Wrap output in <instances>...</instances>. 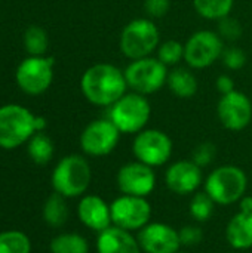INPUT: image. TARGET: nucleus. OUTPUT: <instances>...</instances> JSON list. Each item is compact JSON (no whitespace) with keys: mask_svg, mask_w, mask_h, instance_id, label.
I'll return each instance as SVG.
<instances>
[{"mask_svg":"<svg viewBox=\"0 0 252 253\" xmlns=\"http://www.w3.org/2000/svg\"><path fill=\"white\" fill-rule=\"evenodd\" d=\"M229 245L238 251H247L252 248V213H236L226 230Z\"/></svg>","mask_w":252,"mask_h":253,"instance_id":"6ab92c4d","label":"nucleus"},{"mask_svg":"<svg viewBox=\"0 0 252 253\" xmlns=\"http://www.w3.org/2000/svg\"><path fill=\"white\" fill-rule=\"evenodd\" d=\"M53 59L45 56H30L16 68V83L28 95L43 93L52 83Z\"/></svg>","mask_w":252,"mask_h":253,"instance_id":"f8f14e48","label":"nucleus"},{"mask_svg":"<svg viewBox=\"0 0 252 253\" xmlns=\"http://www.w3.org/2000/svg\"><path fill=\"white\" fill-rule=\"evenodd\" d=\"M221 59H223V64L230 68V70H239L245 65L247 62V55L242 49L236 47V46H232L229 49L224 47V52L221 55Z\"/></svg>","mask_w":252,"mask_h":253,"instance_id":"c85d7f7f","label":"nucleus"},{"mask_svg":"<svg viewBox=\"0 0 252 253\" xmlns=\"http://www.w3.org/2000/svg\"><path fill=\"white\" fill-rule=\"evenodd\" d=\"M120 130L110 119L91 122L80 135V147L83 153L92 157L110 154L119 144Z\"/></svg>","mask_w":252,"mask_h":253,"instance_id":"9b49d317","label":"nucleus"},{"mask_svg":"<svg viewBox=\"0 0 252 253\" xmlns=\"http://www.w3.org/2000/svg\"><path fill=\"white\" fill-rule=\"evenodd\" d=\"M171 0H144V9L151 18H162L168 13Z\"/></svg>","mask_w":252,"mask_h":253,"instance_id":"473e14b6","label":"nucleus"},{"mask_svg":"<svg viewBox=\"0 0 252 253\" xmlns=\"http://www.w3.org/2000/svg\"><path fill=\"white\" fill-rule=\"evenodd\" d=\"M151 114L150 104L144 95L131 92L125 93L110 107L108 119L120 133H140L144 130Z\"/></svg>","mask_w":252,"mask_h":253,"instance_id":"39448f33","label":"nucleus"},{"mask_svg":"<svg viewBox=\"0 0 252 253\" xmlns=\"http://www.w3.org/2000/svg\"><path fill=\"white\" fill-rule=\"evenodd\" d=\"M223 52L224 42L221 36L211 30H201L184 44V61L189 67L201 70L212 65L221 58Z\"/></svg>","mask_w":252,"mask_h":253,"instance_id":"6e6552de","label":"nucleus"},{"mask_svg":"<svg viewBox=\"0 0 252 253\" xmlns=\"http://www.w3.org/2000/svg\"><path fill=\"white\" fill-rule=\"evenodd\" d=\"M215 154H217L215 145L211 144V142H203V144H201V145L196 147V150L193 151V159H192V160H193L198 166L205 168V166H208V165L212 163Z\"/></svg>","mask_w":252,"mask_h":253,"instance_id":"c756f323","label":"nucleus"},{"mask_svg":"<svg viewBox=\"0 0 252 253\" xmlns=\"http://www.w3.org/2000/svg\"><path fill=\"white\" fill-rule=\"evenodd\" d=\"M50 253H89L88 240L76 233H62L50 240Z\"/></svg>","mask_w":252,"mask_h":253,"instance_id":"4be33fe9","label":"nucleus"},{"mask_svg":"<svg viewBox=\"0 0 252 253\" xmlns=\"http://www.w3.org/2000/svg\"><path fill=\"white\" fill-rule=\"evenodd\" d=\"M178 234L183 246H196L203 240V231L196 225H186L178 231Z\"/></svg>","mask_w":252,"mask_h":253,"instance_id":"2f4dec72","label":"nucleus"},{"mask_svg":"<svg viewBox=\"0 0 252 253\" xmlns=\"http://www.w3.org/2000/svg\"><path fill=\"white\" fill-rule=\"evenodd\" d=\"M196 12L206 19H223L229 16L235 0H193Z\"/></svg>","mask_w":252,"mask_h":253,"instance_id":"393cba45","label":"nucleus"},{"mask_svg":"<svg viewBox=\"0 0 252 253\" xmlns=\"http://www.w3.org/2000/svg\"><path fill=\"white\" fill-rule=\"evenodd\" d=\"M36 116L22 105L7 104L0 107V148L13 150L36 133Z\"/></svg>","mask_w":252,"mask_h":253,"instance_id":"7ed1b4c3","label":"nucleus"},{"mask_svg":"<svg viewBox=\"0 0 252 253\" xmlns=\"http://www.w3.org/2000/svg\"><path fill=\"white\" fill-rule=\"evenodd\" d=\"M137 240L144 253L180 252V234L171 225L163 222H151L140 230Z\"/></svg>","mask_w":252,"mask_h":253,"instance_id":"2eb2a0df","label":"nucleus"},{"mask_svg":"<svg viewBox=\"0 0 252 253\" xmlns=\"http://www.w3.org/2000/svg\"><path fill=\"white\" fill-rule=\"evenodd\" d=\"M119 190L126 196L146 197L153 193L156 187V175L151 166L141 162H131L123 165L116 176Z\"/></svg>","mask_w":252,"mask_h":253,"instance_id":"4468645a","label":"nucleus"},{"mask_svg":"<svg viewBox=\"0 0 252 253\" xmlns=\"http://www.w3.org/2000/svg\"><path fill=\"white\" fill-rule=\"evenodd\" d=\"M53 144L50 141V138L48 135H45L43 132H37L34 133L27 145V151L30 159L36 163V165H48L52 157H53Z\"/></svg>","mask_w":252,"mask_h":253,"instance_id":"5701e85b","label":"nucleus"},{"mask_svg":"<svg viewBox=\"0 0 252 253\" xmlns=\"http://www.w3.org/2000/svg\"><path fill=\"white\" fill-rule=\"evenodd\" d=\"M77 216L85 227L97 233L111 227L110 206L104 199L95 194H89L80 199L77 206Z\"/></svg>","mask_w":252,"mask_h":253,"instance_id":"f3484780","label":"nucleus"},{"mask_svg":"<svg viewBox=\"0 0 252 253\" xmlns=\"http://www.w3.org/2000/svg\"><path fill=\"white\" fill-rule=\"evenodd\" d=\"M166 187L180 196L195 193L202 184V168L193 160H180L172 163L165 173Z\"/></svg>","mask_w":252,"mask_h":253,"instance_id":"dca6fc26","label":"nucleus"},{"mask_svg":"<svg viewBox=\"0 0 252 253\" xmlns=\"http://www.w3.org/2000/svg\"><path fill=\"white\" fill-rule=\"evenodd\" d=\"M217 114L226 129L233 132L244 130L252 120L251 99L239 90L221 95L217 105Z\"/></svg>","mask_w":252,"mask_h":253,"instance_id":"ddd939ff","label":"nucleus"},{"mask_svg":"<svg viewBox=\"0 0 252 253\" xmlns=\"http://www.w3.org/2000/svg\"><path fill=\"white\" fill-rule=\"evenodd\" d=\"M111 224L126 231L144 228L151 218V206L146 197L120 196L110 205Z\"/></svg>","mask_w":252,"mask_h":253,"instance_id":"9d476101","label":"nucleus"},{"mask_svg":"<svg viewBox=\"0 0 252 253\" xmlns=\"http://www.w3.org/2000/svg\"><path fill=\"white\" fill-rule=\"evenodd\" d=\"M217 89H218V92L221 95H226V93H230V92L236 90L233 79L230 76H227V74H223V76H220L217 79Z\"/></svg>","mask_w":252,"mask_h":253,"instance_id":"72a5a7b5","label":"nucleus"},{"mask_svg":"<svg viewBox=\"0 0 252 253\" xmlns=\"http://www.w3.org/2000/svg\"><path fill=\"white\" fill-rule=\"evenodd\" d=\"M132 151L138 162L151 168H157L171 159L172 141L159 129H144L137 133L132 144Z\"/></svg>","mask_w":252,"mask_h":253,"instance_id":"1a4fd4ad","label":"nucleus"},{"mask_svg":"<svg viewBox=\"0 0 252 253\" xmlns=\"http://www.w3.org/2000/svg\"><path fill=\"white\" fill-rule=\"evenodd\" d=\"M218 30H220L221 39H227V40H236L242 34V28H241L239 22L236 19L230 18V16H226V18L220 19Z\"/></svg>","mask_w":252,"mask_h":253,"instance_id":"7c9ffc66","label":"nucleus"},{"mask_svg":"<svg viewBox=\"0 0 252 253\" xmlns=\"http://www.w3.org/2000/svg\"><path fill=\"white\" fill-rule=\"evenodd\" d=\"M177 253H186V252H177Z\"/></svg>","mask_w":252,"mask_h":253,"instance_id":"e433bc0d","label":"nucleus"},{"mask_svg":"<svg viewBox=\"0 0 252 253\" xmlns=\"http://www.w3.org/2000/svg\"><path fill=\"white\" fill-rule=\"evenodd\" d=\"M119 44L122 53L132 61L147 58L159 44V30L151 19L137 18L122 30Z\"/></svg>","mask_w":252,"mask_h":253,"instance_id":"423d86ee","label":"nucleus"},{"mask_svg":"<svg viewBox=\"0 0 252 253\" xmlns=\"http://www.w3.org/2000/svg\"><path fill=\"white\" fill-rule=\"evenodd\" d=\"M157 59L166 67L177 65L181 59H184V44L177 40H168L162 43L157 49Z\"/></svg>","mask_w":252,"mask_h":253,"instance_id":"cd10ccee","label":"nucleus"},{"mask_svg":"<svg viewBox=\"0 0 252 253\" xmlns=\"http://www.w3.org/2000/svg\"><path fill=\"white\" fill-rule=\"evenodd\" d=\"M98 253H141L138 240L123 228L111 225L98 233L97 237Z\"/></svg>","mask_w":252,"mask_h":253,"instance_id":"a211bd4d","label":"nucleus"},{"mask_svg":"<svg viewBox=\"0 0 252 253\" xmlns=\"http://www.w3.org/2000/svg\"><path fill=\"white\" fill-rule=\"evenodd\" d=\"M92 179V172L88 160L79 154L65 156L55 166L50 184L55 193L65 199H73L85 194Z\"/></svg>","mask_w":252,"mask_h":253,"instance_id":"f03ea898","label":"nucleus"},{"mask_svg":"<svg viewBox=\"0 0 252 253\" xmlns=\"http://www.w3.org/2000/svg\"><path fill=\"white\" fill-rule=\"evenodd\" d=\"M45 127H46V120H45L43 117H37V116H36V119H34V129H36V133H37V132H42Z\"/></svg>","mask_w":252,"mask_h":253,"instance_id":"c9c22d12","label":"nucleus"},{"mask_svg":"<svg viewBox=\"0 0 252 253\" xmlns=\"http://www.w3.org/2000/svg\"><path fill=\"white\" fill-rule=\"evenodd\" d=\"M48 34L40 27H30L24 34V44L31 56H42L48 49Z\"/></svg>","mask_w":252,"mask_h":253,"instance_id":"a878e982","label":"nucleus"},{"mask_svg":"<svg viewBox=\"0 0 252 253\" xmlns=\"http://www.w3.org/2000/svg\"><path fill=\"white\" fill-rule=\"evenodd\" d=\"M239 206H241V212L245 213H252V197L251 196H244L239 200Z\"/></svg>","mask_w":252,"mask_h":253,"instance_id":"f704fd0d","label":"nucleus"},{"mask_svg":"<svg viewBox=\"0 0 252 253\" xmlns=\"http://www.w3.org/2000/svg\"><path fill=\"white\" fill-rule=\"evenodd\" d=\"M42 215L49 227L61 228L68 221V206L65 197L53 191V194L46 199L42 209Z\"/></svg>","mask_w":252,"mask_h":253,"instance_id":"412c9836","label":"nucleus"},{"mask_svg":"<svg viewBox=\"0 0 252 253\" xmlns=\"http://www.w3.org/2000/svg\"><path fill=\"white\" fill-rule=\"evenodd\" d=\"M168 67L162 64L157 58H141L132 61L125 73L128 87L140 95H150L157 92L166 84Z\"/></svg>","mask_w":252,"mask_h":253,"instance_id":"0eeeda50","label":"nucleus"},{"mask_svg":"<svg viewBox=\"0 0 252 253\" xmlns=\"http://www.w3.org/2000/svg\"><path fill=\"white\" fill-rule=\"evenodd\" d=\"M166 84L175 96L184 99L195 96L198 92V80L195 74L184 67H177L169 71Z\"/></svg>","mask_w":252,"mask_h":253,"instance_id":"aec40b11","label":"nucleus"},{"mask_svg":"<svg viewBox=\"0 0 252 253\" xmlns=\"http://www.w3.org/2000/svg\"><path fill=\"white\" fill-rule=\"evenodd\" d=\"M0 253H31L30 237L18 230L0 233Z\"/></svg>","mask_w":252,"mask_h":253,"instance_id":"b1692460","label":"nucleus"},{"mask_svg":"<svg viewBox=\"0 0 252 253\" xmlns=\"http://www.w3.org/2000/svg\"><path fill=\"white\" fill-rule=\"evenodd\" d=\"M214 205L215 202L206 191L196 193L190 202V215L199 222H206L214 213Z\"/></svg>","mask_w":252,"mask_h":253,"instance_id":"bb28decb","label":"nucleus"},{"mask_svg":"<svg viewBox=\"0 0 252 253\" xmlns=\"http://www.w3.org/2000/svg\"><path fill=\"white\" fill-rule=\"evenodd\" d=\"M247 173L238 166H220L205 181V191L217 205H233L239 202L247 191Z\"/></svg>","mask_w":252,"mask_h":253,"instance_id":"20e7f679","label":"nucleus"},{"mask_svg":"<svg viewBox=\"0 0 252 253\" xmlns=\"http://www.w3.org/2000/svg\"><path fill=\"white\" fill-rule=\"evenodd\" d=\"M83 96L94 105L111 107L128 89L125 73L111 64H95L89 67L80 80Z\"/></svg>","mask_w":252,"mask_h":253,"instance_id":"f257e3e1","label":"nucleus"}]
</instances>
